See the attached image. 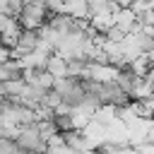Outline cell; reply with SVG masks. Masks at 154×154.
<instances>
[{
    "label": "cell",
    "instance_id": "9",
    "mask_svg": "<svg viewBox=\"0 0 154 154\" xmlns=\"http://www.w3.org/2000/svg\"><path fill=\"white\" fill-rule=\"evenodd\" d=\"M12 77H22V65H19L14 58H10V60H2V63H0V82L12 79Z\"/></svg>",
    "mask_w": 154,
    "mask_h": 154
},
{
    "label": "cell",
    "instance_id": "10",
    "mask_svg": "<svg viewBox=\"0 0 154 154\" xmlns=\"http://www.w3.org/2000/svg\"><path fill=\"white\" fill-rule=\"evenodd\" d=\"M10 58H12V48H7V46L0 43V63L2 60H10Z\"/></svg>",
    "mask_w": 154,
    "mask_h": 154
},
{
    "label": "cell",
    "instance_id": "1",
    "mask_svg": "<svg viewBox=\"0 0 154 154\" xmlns=\"http://www.w3.org/2000/svg\"><path fill=\"white\" fill-rule=\"evenodd\" d=\"M48 14L51 12H48V7H46L43 0H24V5L17 12L14 19L19 22L22 29H38L41 24H46Z\"/></svg>",
    "mask_w": 154,
    "mask_h": 154
},
{
    "label": "cell",
    "instance_id": "5",
    "mask_svg": "<svg viewBox=\"0 0 154 154\" xmlns=\"http://www.w3.org/2000/svg\"><path fill=\"white\" fill-rule=\"evenodd\" d=\"M38 43V31L36 29H19V36H17V43L12 48V58L26 53V51H34Z\"/></svg>",
    "mask_w": 154,
    "mask_h": 154
},
{
    "label": "cell",
    "instance_id": "8",
    "mask_svg": "<svg viewBox=\"0 0 154 154\" xmlns=\"http://www.w3.org/2000/svg\"><path fill=\"white\" fill-rule=\"evenodd\" d=\"M89 26L94 31H106L108 26H113V12H96L89 17Z\"/></svg>",
    "mask_w": 154,
    "mask_h": 154
},
{
    "label": "cell",
    "instance_id": "4",
    "mask_svg": "<svg viewBox=\"0 0 154 154\" xmlns=\"http://www.w3.org/2000/svg\"><path fill=\"white\" fill-rule=\"evenodd\" d=\"M113 24H116L118 29H123L125 34H128V31H140V29H142V24L137 22V14H135L130 7H118V10L113 12Z\"/></svg>",
    "mask_w": 154,
    "mask_h": 154
},
{
    "label": "cell",
    "instance_id": "3",
    "mask_svg": "<svg viewBox=\"0 0 154 154\" xmlns=\"http://www.w3.org/2000/svg\"><path fill=\"white\" fill-rule=\"evenodd\" d=\"M14 144H17V152H46V140L38 135L36 123L22 125L14 137Z\"/></svg>",
    "mask_w": 154,
    "mask_h": 154
},
{
    "label": "cell",
    "instance_id": "2",
    "mask_svg": "<svg viewBox=\"0 0 154 154\" xmlns=\"http://www.w3.org/2000/svg\"><path fill=\"white\" fill-rule=\"evenodd\" d=\"M94 96L99 99V103H108V106H125L130 101L128 91H123L113 79L111 82H96L94 84Z\"/></svg>",
    "mask_w": 154,
    "mask_h": 154
},
{
    "label": "cell",
    "instance_id": "7",
    "mask_svg": "<svg viewBox=\"0 0 154 154\" xmlns=\"http://www.w3.org/2000/svg\"><path fill=\"white\" fill-rule=\"evenodd\" d=\"M60 135H63V142L70 152H89L91 149L89 142L84 140L82 130H67V132H60Z\"/></svg>",
    "mask_w": 154,
    "mask_h": 154
},
{
    "label": "cell",
    "instance_id": "6",
    "mask_svg": "<svg viewBox=\"0 0 154 154\" xmlns=\"http://www.w3.org/2000/svg\"><path fill=\"white\" fill-rule=\"evenodd\" d=\"M53 79H58V77H67V60L60 55V53H48V58H46V67H43Z\"/></svg>",
    "mask_w": 154,
    "mask_h": 154
}]
</instances>
